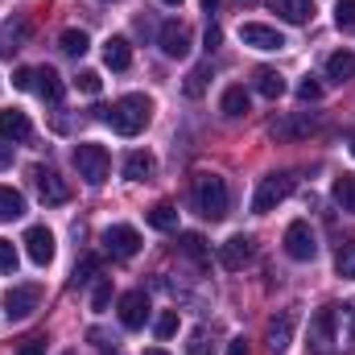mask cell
Wrapping results in <instances>:
<instances>
[{"mask_svg": "<svg viewBox=\"0 0 355 355\" xmlns=\"http://www.w3.org/2000/svg\"><path fill=\"white\" fill-rule=\"evenodd\" d=\"M33 137V124H29V116L25 112H17V107H4L0 112V141H29Z\"/></svg>", "mask_w": 355, "mask_h": 355, "instance_id": "2e32d148", "label": "cell"}, {"mask_svg": "<svg viewBox=\"0 0 355 355\" xmlns=\"http://www.w3.org/2000/svg\"><path fill=\"white\" fill-rule=\"evenodd\" d=\"M0 306H4V314L12 322H21V318H29L42 306V285H12V289H4Z\"/></svg>", "mask_w": 355, "mask_h": 355, "instance_id": "8992f818", "label": "cell"}, {"mask_svg": "<svg viewBox=\"0 0 355 355\" xmlns=\"http://www.w3.org/2000/svg\"><path fill=\"white\" fill-rule=\"evenodd\" d=\"M240 42H244V46H252V50H281V46H285L281 29L261 25V21H248V25H240Z\"/></svg>", "mask_w": 355, "mask_h": 355, "instance_id": "4fadbf2b", "label": "cell"}, {"mask_svg": "<svg viewBox=\"0 0 355 355\" xmlns=\"http://www.w3.org/2000/svg\"><path fill=\"white\" fill-rule=\"evenodd\" d=\"M29 178H33V186H37V198H42L46 207H62V202L71 198V186L54 174V170H46V166H33V170H29Z\"/></svg>", "mask_w": 355, "mask_h": 355, "instance_id": "9c48e42d", "label": "cell"}, {"mask_svg": "<svg viewBox=\"0 0 355 355\" xmlns=\"http://www.w3.org/2000/svg\"><path fill=\"white\" fill-rule=\"evenodd\" d=\"M162 4H182V0H162Z\"/></svg>", "mask_w": 355, "mask_h": 355, "instance_id": "c3c4849f", "label": "cell"}, {"mask_svg": "<svg viewBox=\"0 0 355 355\" xmlns=\"http://www.w3.org/2000/svg\"><path fill=\"white\" fill-rule=\"evenodd\" d=\"M327 79H331L335 87L352 83V79H355V54H352V50H335V54L327 58Z\"/></svg>", "mask_w": 355, "mask_h": 355, "instance_id": "d6986e66", "label": "cell"}, {"mask_svg": "<svg viewBox=\"0 0 355 355\" xmlns=\"http://www.w3.org/2000/svg\"><path fill=\"white\" fill-rule=\"evenodd\" d=\"M103 248H107L116 261H132V257L141 252V232L128 227V223H116V227L103 232Z\"/></svg>", "mask_w": 355, "mask_h": 355, "instance_id": "ba28073f", "label": "cell"}, {"mask_svg": "<svg viewBox=\"0 0 355 355\" xmlns=\"http://www.w3.org/2000/svg\"><path fill=\"white\" fill-rule=\"evenodd\" d=\"M215 4H219V0H202V8H207V12H215Z\"/></svg>", "mask_w": 355, "mask_h": 355, "instance_id": "bcb514c9", "label": "cell"}, {"mask_svg": "<svg viewBox=\"0 0 355 355\" xmlns=\"http://www.w3.org/2000/svg\"><path fill=\"white\" fill-rule=\"evenodd\" d=\"M293 194V174H268L261 178V186H257V194H252V211L257 215H268L277 202H285Z\"/></svg>", "mask_w": 355, "mask_h": 355, "instance_id": "5b68a950", "label": "cell"}, {"mask_svg": "<svg viewBox=\"0 0 355 355\" xmlns=\"http://www.w3.org/2000/svg\"><path fill=\"white\" fill-rule=\"evenodd\" d=\"M157 42H162V54L166 58H186L190 54V29L182 21H166L162 33H157Z\"/></svg>", "mask_w": 355, "mask_h": 355, "instance_id": "5bb4252c", "label": "cell"}, {"mask_svg": "<svg viewBox=\"0 0 355 355\" xmlns=\"http://www.w3.org/2000/svg\"><path fill=\"white\" fill-rule=\"evenodd\" d=\"M335 202H339L343 211H355V174L335 178Z\"/></svg>", "mask_w": 355, "mask_h": 355, "instance_id": "4dcf8cb0", "label": "cell"}, {"mask_svg": "<svg viewBox=\"0 0 355 355\" xmlns=\"http://www.w3.org/2000/svg\"><path fill=\"white\" fill-rule=\"evenodd\" d=\"M21 215H25V198L12 186H0V223H12Z\"/></svg>", "mask_w": 355, "mask_h": 355, "instance_id": "d4e9b609", "label": "cell"}, {"mask_svg": "<svg viewBox=\"0 0 355 355\" xmlns=\"http://www.w3.org/2000/svg\"><path fill=\"white\" fill-rule=\"evenodd\" d=\"M244 112H248V91L244 87H227L223 91V116L236 120V116H244Z\"/></svg>", "mask_w": 355, "mask_h": 355, "instance_id": "f546056e", "label": "cell"}, {"mask_svg": "<svg viewBox=\"0 0 355 355\" xmlns=\"http://www.w3.org/2000/svg\"><path fill=\"white\" fill-rule=\"evenodd\" d=\"M145 355H170V352H162V347H149V352H145Z\"/></svg>", "mask_w": 355, "mask_h": 355, "instance_id": "7dc6e473", "label": "cell"}, {"mask_svg": "<svg viewBox=\"0 0 355 355\" xmlns=\"http://www.w3.org/2000/svg\"><path fill=\"white\" fill-rule=\"evenodd\" d=\"M252 87L261 91L265 99H281V95H285V75L272 71V67H261V71L252 75Z\"/></svg>", "mask_w": 355, "mask_h": 355, "instance_id": "603a6c76", "label": "cell"}, {"mask_svg": "<svg viewBox=\"0 0 355 355\" xmlns=\"http://www.w3.org/2000/svg\"><path fill=\"white\" fill-rule=\"evenodd\" d=\"M75 83H79V91H83V95H99V87H103L99 71H79V79H75Z\"/></svg>", "mask_w": 355, "mask_h": 355, "instance_id": "74e56055", "label": "cell"}, {"mask_svg": "<svg viewBox=\"0 0 355 355\" xmlns=\"http://www.w3.org/2000/svg\"><path fill=\"white\" fill-rule=\"evenodd\" d=\"M33 91H37L46 103H58V99H62V79H58V71H54V67H37Z\"/></svg>", "mask_w": 355, "mask_h": 355, "instance_id": "44dd1931", "label": "cell"}, {"mask_svg": "<svg viewBox=\"0 0 355 355\" xmlns=\"http://www.w3.org/2000/svg\"><path fill=\"white\" fill-rule=\"evenodd\" d=\"M219 42H223V33H219V25H207V37H202V46H207V54H211V50H219Z\"/></svg>", "mask_w": 355, "mask_h": 355, "instance_id": "7bdbcfd3", "label": "cell"}, {"mask_svg": "<svg viewBox=\"0 0 355 355\" xmlns=\"http://www.w3.org/2000/svg\"><path fill=\"white\" fill-rule=\"evenodd\" d=\"M285 252H289L293 261H314V257H318V240H314V227H310L306 219H293V223L285 227Z\"/></svg>", "mask_w": 355, "mask_h": 355, "instance_id": "52a82bcc", "label": "cell"}, {"mask_svg": "<svg viewBox=\"0 0 355 355\" xmlns=\"http://www.w3.org/2000/svg\"><path fill=\"white\" fill-rule=\"evenodd\" d=\"M227 355H248V343H244V339H232V343H227Z\"/></svg>", "mask_w": 355, "mask_h": 355, "instance_id": "f6af8a7d", "label": "cell"}, {"mask_svg": "<svg viewBox=\"0 0 355 355\" xmlns=\"http://www.w3.org/2000/svg\"><path fill=\"white\" fill-rule=\"evenodd\" d=\"M149 227H157V232H174L178 227V207L174 202H157V207L149 211Z\"/></svg>", "mask_w": 355, "mask_h": 355, "instance_id": "4316f807", "label": "cell"}, {"mask_svg": "<svg viewBox=\"0 0 355 355\" xmlns=\"http://www.w3.org/2000/svg\"><path fill=\"white\" fill-rule=\"evenodd\" d=\"M257 257V244H252V236H232L223 248H219V261L223 268H232V272H240V268L248 265Z\"/></svg>", "mask_w": 355, "mask_h": 355, "instance_id": "9a60e30c", "label": "cell"}, {"mask_svg": "<svg viewBox=\"0 0 355 355\" xmlns=\"http://www.w3.org/2000/svg\"><path fill=\"white\" fill-rule=\"evenodd\" d=\"M335 25L339 29H355V0H339L335 4Z\"/></svg>", "mask_w": 355, "mask_h": 355, "instance_id": "8d00e7d4", "label": "cell"}, {"mask_svg": "<svg viewBox=\"0 0 355 355\" xmlns=\"http://www.w3.org/2000/svg\"><path fill=\"white\" fill-rule=\"evenodd\" d=\"M268 8H272L281 21H289V25L314 21V4H310V0H268Z\"/></svg>", "mask_w": 355, "mask_h": 355, "instance_id": "ac0fdd59", "label": "cell"}, {"mask_svg": "<svg viewBox=\"0 0 355 355\" xmlns=\"http://www.w3.org/2000/svg\"><path fill=\"white\" fill-rule=\"evenodd\" d=\"M4 166H12V145H8V141H0V170H4Z\"/></svg>", "mask_w": 355, "mask_h": 355, "instance_id": "ee69618b", "label": "cell"}, {"mask_svg": "<svg viewBox=\"0 0 355 355\" xmlns=\"http://www.w3.org/2000/svg\"><path fill=\"white\" fill-rule=\"evenodd\" d=\"M95 272H99V261H95V257H87L83 265L75 268V285H87V281H95Z\"/></svg>", "mask_w": 355, "mask_h": 355, "instance_id": "f35d334b", "label": "cell"}, {"mask_svg": "<svg viewBox=\"0 0 355 355\" xmlns=\"http://www.w3.org/2000/svg\"><path fill=\"white\" fill-rule=\"evenodd\" d=\"M207 83H211V62H202V67H194V71L186 75V83H182V91H186L190 99H198V95L207 91Z\"/></svg>", "mask_w": 355, "mask_h": 355, "instance_id": "f1b7e54d", "label": "cell"}, {"mask_svg": "<svg viewBox=\"0 0 355 355\" xmlns=\"http://www.w3.org/2000/svg\"><path fill=\"white\" fill-rule=\"evenodd\" d=\"M190 207H194L202 219L219 223V219L227 215V182H223L219 174L198 170V174L190 178Z\"/></svg>", "mask_w": 355, "mask_h": 355, "instance_id": "3957f363", "label": "cell"}, {"mask_svg": "<svg viewBox=\"0 0 355 355\" xmlns=\"http://www.w3.org/2000/svg\"><path fill=\"white\" fill-rule=\"evenodd\" d=\"M297 99H302V103H314V99H322V83H318L314 75H306V79L297 83Z\"/></svg>", "mask_w": 355, "mask_h": 355, "instance_id": "e575fe53", "label": "cell"}, {"mask_svg": "<svg viewBox=\"0 0 355 355\" xmlns=\"http://www.w3.org/2000/svg\"><path fill=\"white\" fill-rule=\"evenodd\" d=\"M25 33H29V29H25V21H21V17H17V21H4V25H0V54H8V58H12V54L21 50Z\"/></svg>", "mask_w": 355, "mask_h": 355, "instance_id": "cb8c5ba5", "label": "cell"}, {"mask_svg": "<svg viewBox=\"0 0 355 355\" xmlns=\"http://www.w3.org/2000/svg\"><path fill=\"white\" fill-rule=\"evenodd\" d=\"M352 153H355V137H352Z\"/></svg>", "mask_w": 355, "mask_h": 355, "instance_id": "681fc988", "label": "cell"}, {"mask_svg": "<svg viewBox=\"0 0 355 355\" xmlns=\"http://www.w3.org/2000/svg\"><path fill=\"white\" fill-rule=\"evenodd\" d=\"M335 268H339V277L355 281V240L339 244V252H335Z\"/></svg>", "mask_w": 355, "mask_h": 355, "instance_id": "1f68e13d", "label": "cell"}, {"mask_svg": "<svg viewBox=\"0 0 355 355\" xmlns=\"http://www.w3.org/2000/svg\"><path fill=\"white\" fill-rule=\"evenodd\" d=\"M62 355H75V352H62Z\"/></svg>", "mask_w": 355, "mask_h": 355, "instance_id": "f907efd6", "label": "cell"}, {"mask_svg": "<svg viewBox=\"0 0 355 355\" xmlns=\"http://www.w3.org/2000/svg\"><path fill=\"white\" fill-rule=\"evenodd\" d=\"M120 322H124V331H141L149 322V297H145V289H128L120 297Z\"/></svg>", "mask_w": 355, "mask_h": 355, "instance_id": "8fae6325", "label": "cell"}, {"mask_svg": "<svg viewBox=\"0 0 355 355\" xmlns=\"http://www.w3.org/2000/svg\"><path fill=\"white\" fill-rule=\"evenodd\" d=\"M178 248H182L194 265H207V257H211V252H207V240H202L198 232H182V236H178Z\"/></svg>", "mask_w": 355, "mask_h": 355, "instance_id": "484cf974", "label": "cell"}, {"mask_svg": "<svg viewBox=\"0 0 355 355\" xmlns=\"http://www.w3.org/2000/svg\"><path fill=\"white\" fill-rule=\"evenodd\" d=\"M95 112L112 124V132L137 137V132H145L149 120H153V99H145V95H120L112 107H95Z\"/></svg>", "mask_w": 355, "mask_h": 355, "instance_id": "7a4b0ae2", "label": "cell"}, {"mask_svg": "<svg viewBox=\"0 0 355 355\" xmlns=\"http://www.w3.org/2000/svg\"><path fill=\"white\" fill-rule=\"evenodd\" d=\"M17 355H46V339H42V335H29V339H21Z\"/></svg>", "mask_w": 355, "mask_h": 355, "instance_id": "ab89813d", "label": "cell"}, {"mask_svg": "<svg viewBox=\"0 0 355 355\" xmlns=\"http://www.w3.org/2000/svg\"><path fill=\"white\" fill-rule=\"evenodd\" d=\"M153 335H157V339H170V335H178V310H166V314L153 322Z\"/></svg>", "mask_w": 355, "mask_h": 355, "instance_id": "d590c367", "label": "cell"}, {"mask_svg": "<svg viewBox=\"0 0 355 355\" xmlns=\"http://www.w3.org/2000/svg\"><path fill=\"white\" fill-rule=\"evenodd\" d=\"M58 46H62V54H67V58H83V54H87V46H91V37L83 33V29H67Z\"/></svg>", "mask_w": 355, "mask_h": 355, "instance_id": "83f0119b", "label": "cell"}, {"mask_svg": "<svg viewBox=\"0 0 355 355\" xmlns=\"http://www.w3.org/2000/svg\"><path fill=\"white\" fill-rule=\"evenodd\" d=\"M289 339H293V314L289 310H281L277 318H268V331H265V343L272 355H281L289 347Z\"/></svg>", "mask_w": 355, "mask_h": 355, "instance_id": "e0dca14e", "label": "cell"}, {"mask_svg": "<svg viewBox=\"0 0 355 355\" xmlns=\"http://www.w3.org/2000/svg\"><path fill=\"white\" fill-rule=\"evenodd\" d=\"M17 265H21V257H17V248H12V240H4L0 236V272H17Z\"/></svg>", "mask_w": 355, "mask_h": 355, "instance_id": "d6a6232c", "label": "cell"}, {"mask_svg": "<svg viewBox=\"0 0 355 355\" xmlns=\"http://www.w3.org/2000/svg\"><path fill=\"white\" fill-rule=\"evenodd\" d=\"M107 302H112V281L99 277L95 281V293H91V310H107Z\"/></svg>", "mask_w": 355, "mask_h": 355, "instance_id": "836d02e7", "label": "cell"}, {"mask_svg": "<svg viewBox=\"0 0 355 355\" xmlns=\"http://www.w3.org/2000/svg\"><path fill=\"white\" fill-rule=\"evenodd\" d=\"M75 170L87 186H103L107 170H112V157L103 145H75Z\"/></svg>", "mask_w": 355, "mask_h": 355, "instance_id": "277c9868", "label": "cell"}, {"mask_svg": "<svg viewBox=\"0 0 355 355\" xmlns=\"http://www.w3.org/2000/svg\"><path fill=\"white\" fill-rule=\"evenodd\" d=\"M186 355H211V347H207V331H194V335H190Z\"/></svg>", "mask_w": 355, "mask_h": 355, "instance_id": "b9f144b4", "label": "cell"}, {"mask_svg": "<svg viewBox=\"0 0 355 355\" xmlns=\"http://www.w3.org/2000/svg\"><path fill=\"white\" fill-rule=\"evenodd\" d=\"M310 352L314 355H355V302L322 306L310 322Z\"/></svg>", "mask_w": 355, "mask_h": 355, "instance_id": "6da1fadb", "label": "cell"}, {"mask_svg": "<svg viewBox=\"0 0 355 355\" xmlns=\"http://www.w3.org/2000/svg\"><path fill=\"white\" fill-rule=\"evenodd\" d=\"M25 252H29V261H33L37 268H46L50 261H54V232L42 227V223L29 227V232H25Z\"/></svg>", "mask_w": 355, "mask_h": 355, "instance_id": "7c38bea8", "label": "cell"}, {"mask_svg": "<svg viewBox=\"0 0 355 355\" xmlns=\"http://www.w3.org/2000/svg\"><path fill=\"white\" fill-rule=\"evenodd\" d=\"M153 174H157V162H153V153H145V149H132V153L124 157V178H128V182H149Z\"/></svg>", "mask_w": 355, "mask_h": 355, "instance_id": "ffe728a7", "label": "cell"}, {"mask_svg": "<svg viewBox=\"0 0 355 355\" xmlns=\"http://www.w3.org/2000/svg\"><path fill=\"white\" fill-rule=\"evenodd\" d=\"M103 62H107L112 71H128V67H132V46H128L124 37H107V42H103Z\"/></svg>", "mask_w": 355, "mask_h": 355, "instance_id": "7402d4cb", "label": "cell"}, {"mask_svg": "<svg viewBox=\"0 0 355 355\" xmlns=\"http://www.w3.org/2000/svg\"><path fill=\"white\" fill-rule=\"evenodd\" d=\"M33 75H37L33 67H17V71H12V87H17V91H29V87H33Z\"/></svg>", "mask_w": 355, "mask_h": 355, "instance_id": "60d3db41", "label": "cell"}, {"mask_svg": "<svg viewBox=\"0 0 355 355\" xmlns=\"http://www.w3.org/2000/svg\"><path fill=\"white\" fill-rule=\"evenodd\" d=\"M314 128H318V120H314L310 112H293V116H281V120L268 124V132H272L277 141H302V137H310Z\"/></svg>", "mask_w": 355, "mask_h": 355, "instance_id": "30bf717a", "label": "cell"}]
</instances>
